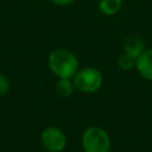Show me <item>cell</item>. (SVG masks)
Listing matches in <instances>:
<instances>
[{
	"label": "cell",
	"mask_w": 152,
	"mask_h": 152,
	"mask_svg": "<svg viewBox=\"0 0 152 152\" xmlns=\"http://www.w3.org/2000/svg\"><path fill=\"white\" fill-rule=\"evenodd\" d=\"M48 66L57 78H72L78 68V59L68 49L52 50L48 56Z\"/></svg>",
	"instance_id": "6da1fadb"
},
{
	"label": "cell",
	"mask_w": 152,
	"mask_h": 152,
	"mask_svg": "<svg viewBox=\"0 0 152 152\" xmlns=\"http://www.w3.org/2000/svg\"><path fill=\"white\" fill-rule=\"evenodd\" d=\"M83 152H109L112 141L109 134L99 126L87 127L81 137Z\"/></svg>",
	"instance_id": "7a4b0ae2"
},
{
	"label": "cell",
	"mask_w": 152,
	"mask_h": 152,
	"mask_svg": "<svg viewBox=\"0 0 152 152\" xmlns=\"http://www.w3.org/2000/svg\"><path fill=\"white\" fill-rule=\"evenodd\" d=\"M75 86V90L83 94L96 93L103 83V76L101 71L93 66L78 69L71 78Z\"/></svg>",
	"instance_id": "3957f363"
},
{
	"label": "cell",
	"mask_w": 152,
	"mask_h": 152,
	"mask_svg": "<svg viewBox=\"0 0 152 152\" xmlns=\"http://www.w3.org/2000/svg\"><path fill=\"white\" fill-rule=\"evenodd\" d=\"M66 142V135L59 127L48 126L40 133V144L48 152H62Z\"/></svg>",
	"instance_id": "277c9868"
},
{
	"label": "cell",
	"mask_w": 152,
	"mask_h": 152,
	"mask_svg": "<svg viewBox=\"0 0 152 152\" xmlns=\"http://www.w3.org/2000/svg\"><path fill=\"white\" fill-rule=\"evenodd\" d=\"M135 69L142 78L152 81V48L145 49L140 53L135 61Z\"/></svg>",
	"instance_id": "5b68a950"
},
{
	"label": "cell",
	"mask_w": 152,
	"mask_h": 152,
	"mask_svg": "<svg viewBox=\"0 0 152 152\" xmlns=\"http://www.w3.org/2000/svg\"><path fill=\"white\" fill-rule=\"evenodd\" d=\"M145 50V43L140 37L129 36L122 43V51L131 55L135 59L140 56V53Z\"/></svg>",
	"instance_id": "8992f818"
},
{
	"label": "cell",
	"mask_w": 152,
	"mask_h": 152,
	"mask_svg": "<svg viewBox=\"0 0 152 152\" xmlns=\"http://www.w3.org/2000/svg\"><path fill=\"white\" fill-rule=\"evenodd\" d=\"M56 94L61 97H69L75 91V86L71 78H58L55 84Z\"/></svg>",
	"instance_id": "52a82bcc"
},
{
	"label": "cell",
	"mask_w": 152,
	"mask_h": 152,
	"mask_svg": "<svg viewBox=\"0 0 152 152\" xmlns=\"http://www.w3.org/2000/svg\"><path fill=\"white\" fill-rule=\"evenodd\" d=\"M122 6V0H100L99 11L103 15H114L116 14Z\"/></svg>",
	"instance_id": "ba28073f"
},
{
	"label": "cell",
	"mask_w": 152,
	"mask_h": 152,
	"mask_svg": "<svg viewBox=\"0 0 152 152\" xmlns=\"http://www.w3.org/2000/svg\"><path fill=\"white\" fill-rule=\"evenodd\" d=\"M135 61L137 59L134 57H132L131 55L122 51L120 53V56L118 57V65L122 70H131V69L135 68Z\"/></svg>",
	"instance_id": "9c48e42d"
},
{
	"label": "cell",
	"mask_w": 152,
	"mask_h": 152,
	"mask_svg": "<svg viewBox=\"0 0 152 152\" xmlns=\"http://www.w3.org/2000/svg\"><path fill=\"white\" fill-rule=\"evenodd\" d=\"M8 90H10V81L4 74L0 72V97L6 95Z\"/></svg>",
	"instance_id": "30bf717a"
},
{
	"label": "cell",
	"mask_w": 152,
	"mask_h": 152,
	"mask_svg": "<svg viewBox=\"0 0 152 152\" xmlns=\"http://www.w3.org/2000/svg\"><path fill=\"white\" fill-rule=\"evenodd\" d=\"M75 0H51V2L52 4H55V5H57V6H69V5H71L72 2H74Z\"/></svg>",
	"instance_id": "8fae6325"
}]
</instances>
